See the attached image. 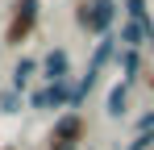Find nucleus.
Listing matches in <instances>:
<instances>
[{"instance_id": "9b49d317", "label": "nucleus", "mask_w": 154, "mask_h": 150, "mask_svg": "<svg viewBox=\"0 0 154 150\" xmlns=\"http://www.w3.org/2000/svg\"><path fill=\"white\" fill-rule=\"evenodd\" d=\"M121 71H125V83L133 88L137 75H142V50H125V54H121Z\"/></svg>"}, {"instance_id": "9d476101", "label": "nucleus", "mask_w": 154, "mask_h": 150, "mask_svg": "<svg viewBox=\"0 0 154 150\" xmlns=\"http://www.w3.org/2000/svg\"><path fill=\"white\" fill-rule=\"evenodd\" d=\"M33 71H38V58H21V63H17V71H13V92H17V96L29 88Z\"/></svg>"}, {"instance_id": "423d86ee", "label": "nucleus", "mask_w": 154, "mask_h": 150, "mask_svg": "<svg viewBox=\"0 0 154 150\" xmlns=\"http://www.w3.org/2000/svg\"><path fill=\"white\" fill-rule=\"evenodd\" d=\"M150 38H154V33H150V29H142L137 21H125V25H121V33H117V42H125V50H142Z\"/></svg>"}, {"instance_id": "f257e3e1", "label": "nucleus", "mask_w": 154, "mask_h": 150, "mask_svg": "<svg viewBox=\"0 0 154 150\" xmlns=\"http://www.w3.org/2000/svg\"><path fill=\"white\" fill-rule=\"evenodd\" d=\"M117 13H121L117 0H79L75 4V25L83 33H92V38H104L112 29V21H117Z\"/></svg>"}, {"instance_id": "2eb2a0df", "label": "nucleus", "mask_w": 154, "mask_h": 150, "mask_svg": "<svg viewBox=\"0 0 154 150\" xmlns=\"http://www.w3.org/2000/svg\"><path fill=\"white\" fill-rule=\"evenodd\" d=\"M4 150H17V146H4Z\"/></svg>"}, {"instance_id": "ddd939ff", "label": "nucleus", "mask_w": 154, "mask_h": 150, "mask_svg": "<svg viewBox=\"0 0 154 150\" xmlns=\"http://www.w3.org/2000/svg\"><path fill=\"white\" fill-rule=\"evenodd\" d=\"M154 146V133H137L133 142H129V150H150Z\"/></svg>"}, {"instance_id": "7ed1b4c3", "label": "nucleus", "mask_w": 154, "mask_h": 150, "mask_svg": "<svg viewBox=\"0 0 154 150\" xmlns=\"http://www.w3.org/2000/svg\"><path fill=\"white\" fill-rule=\"evenodd\" d=\"M83 133H88L83 113H63V117L54 121V129L46 133V150H79Z\"/></svg>"}, {"instance_id": "6e6552de", "label": "nucleus", "mask_w": 154, "mask_h": 150, "mask_svg": "<svg viewBox=\"0 0 154 150\" xmlns=\"http://www.w3.org/2000/svg\"><path fill=\"white\" fill-rule=\"evenodd\" d=\"M129 113V83L121 79L117 88H108V117H125Z\"/></svg>"}, {"instance_id": "dca6fc26", "label": "nucleus", "mask_w": 154, "mask_h": 150, "mask_svg": "<svg viewBox=\"0 0 154 150\" xmlns=\"http://www.w3.org/2000/svg\"><path fill=\"white\" fill-rule=\"evenodd\" d=\"M150 42H154V38H150Z\"/></svg>"}, {"instance_id": "4468645a", "label": "nucleus", "mask_w": 154, "mask_h": 150, "mask_svg": "<svg viewBox=\"0 0 154 150\" xmlns=\"http://www.w3.org/2000/svg\"><path fill=\"white\" fill-rule=\"evenodd\" d=\"M137 129H142V133H154V108H146V113L137 117Z\"/></svg>"}, {"instance_id": "f8f14e48", "label": "nucleus", "mask_w": 154, "mask_h": 150, "mask_svg": "<svg viewBox=\"0 0 154 150\" xmlns=\"http://www.w3.org/2000/svg\"><path fill=\"white\" fill-rule=\"evenodd\" d=\"M0 113H17V92H0Z\"/></svg>"}, {"instance_id": "f03ea898", "label": "nucleus", "mask_w": 154, "mask_h": 150, "mask_svg": "<svg viewBox=\"0 0 154 150\" xmlns=\"http://www.w3.org/2000/svg\"><path fill=\"white\" fill-rule=\"evenodd\" d=\"M38 0H13V17H8V29H4V46H25L29 33L38 29Z\"/></svg>"}, {"instance_id": "0eeeda50", "label": "nucleus", "mask_w": 154, "mask_h": 150, "mask_svg": "<svg viewBox=\"0 0 154 150\" xmlns=\"http://www.w3.org/2000/svg\"><path fill=\"white\" fill-rule=\"evenodd\" d=\"M112 54H117V38H112V33H104V38H100V46L92 50L88 71H96V75H100V67H108V63H112Z\"/></svg>"}, {"instance_id": "39448f33", "label": "nucleus", "mask_w": 154, "mask_h": 150, "mask_svg": "<svg viewBox=\"0 0 154 150\" xmlns=\"http://www.w3.org/2000/svg\"><path fill=\"white\" fill-rule=\"evenodd\" d=\"M38 75L46 79V83H63V79H75L71 75V54H67V46H54L42 63H38Z\"/></svg>"}, {"instance_id": "20e7f679", "label": "nucleus", "mask_w": 154, "mask_h": 150, "mask_svg": "<svg viewBox=\"0 0 154 150\" xmlns=\"http://www.w3.org/2000/svg\"><path fill=\"white\" fill-rule=\"evenodd\" d=\"M71 88H75V79H63V83H46V88H33V92H29V108H38V113L63 108V104H71Z\"/></svg>"}, {"instance_id": "1a4fd4ad", "label": "nucleus", "mask_w": 154, "mask_h": 150, "mask_svg": "<svg viewBox=\"0 0 154 150\" xmlns=\"http://www.w3.org/2000/svg\"><path fill=\"white\" fill-rule=\"evenodd\" d=\"M146 8H150L146 0H125V4H121V13H125L129 21H137L142 29H150V33H154V21H150V13H146Z\"/></svg>"}]
</instances>
